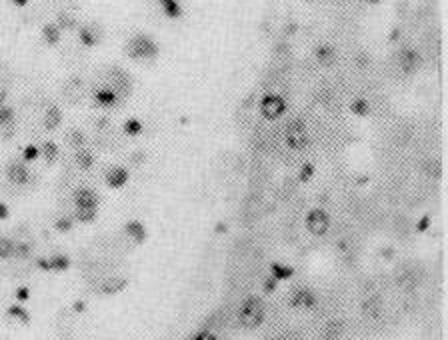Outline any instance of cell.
<instances>
[{
    "instance_id": "1",
    "label": "cell",
    "mask_w": 448,
    "mask_h": 340,
    "mask_svg": "<svg viewBox=\"0 0 448 340\" xmlns=\"http://www.w3.org/2000/svg\"><path fill=\"white\" fill-rule=\"evenodd\" d=\"M124 52L132 60H152L158 56L160 48L148 34H136L126 42Z\"/></svg>"
},
{
    "instance_id": "2",
    "label": "cell",
    "mask_w": 448,
    "mask_h": 340,
    "mask_svg": "<svg viewBox=\"0 0 448 340\" xmlns=\"http://www.w3.org/2000/svg\"><path fill=\"white\" fill-rule=\"evenodd\" d=\"M264 320V304L258 298H246L238 310V322L244 328H258Z\"/></svg>"
},
{
    "instance_id": "3",
    "label": "cell",
    "mask_w": 448,
    "mask_h": 340,
    "mask_svg": "<svg viewBox=\"0 0 448 340\" xmlns=\"http://www.w3.org/2000/svg\"><path fill=\"white\" fill-rule=\"evenodd\" d=\"M104 86H110L116 94H118V98L122 100V98H126V96L132 92V80H130V76L122 68L112 66L106 72V84Z\"/></svg>"
},
{
    "instance_id": "4",
    "label": "cell",
    "mask_w": 448,
    "mask_h": 340,
    "mask_svg": "<svg viewBox=\"0 0 448 340\" xmlns=\"http://www.w3.org/2000/svg\"><path fill=\"white\" fill-rule=\"evenodd\" d=\"M286 112V100L280 94H266L260 100V114L266 120H276Z\"/></svg>"
},
{
    "instance_id": "5",
    "label": "cell",
    "mask_w": 448,
    "mask_h": 340,
    "mask_svg": "<svg viewBox=\"0 0 448 340\" xmlns=\"http://www.w3.org/2000/svg\"><path fill=\"white\" fill-rule=\"evenodd\" d=\"M286 144L292 150H304L308 146V132L300 120H294L286 126Z\"/></svg>"
},
{
    "instance_id": "6",
    "label": "cell",
    "mask_w": 448,
    "mask_h": 340,
    "mask_svg": "<svg viewBox=\"0 0 448 340\" xmlns=\"http://www.w3.org/2000/svg\"><path fill=\"white\" fill-rule=\"evenodd\" d=\"M306 228H308V232L314 234V236L326 234L328 228H330V218H328V214L324 212L322 208H312L310 212L306 214Z\"/></svg>"
},
{
    "instance_id": "7",
    "label": "cell",
    "mask_w": 448,
    "mask_h": 340,
    "mask_svg": "<svg viewBox=\"0 0 448 340\" xmlns=\"http://www.w3.org/2000/svg\"><path fill=\"white\" fill-rule=\"evenodd\" d=\"M62 96L68 104H80L82 98H84V82H82V78L72 76L66 80L62 86Z\"/></svg>"
},
{
    "instance_id": "8",
    "label": "cell",
    "mask_w": 448,
    "mask_h": 340,
    "mask_svg": "<svg viewBox=\"0 0 448 340\" xmlns=\"http://www.w3.org/2000/svg\"><path fill=\"white\" fill-rule=\"evenodd\" d=\"M396 62H398V68L404 74H410L420 66V54L416 50H412V48H404V50L398 52Z\"/></svg>"
},
{
    "instance_id": "9",
    "label": "cell",
    "mask_w": 448,
    "mask_h": 340,
    "mask_svg": "<svg viewBox=\"0 0 448 340\" xmlns=\"http://www.w3.org/2000/svg\"><path fill=\"white\" fill-rule=\"evenodd\" d=\"M72 202L76 208H98V194L88 186H80L72 194Z\"/></svg>"
},
{
    "instance_id": "10",
    "label": "cell",
    "mask_w": 448,
    "mask_h": 340,
    "mask_svg": "<svg viewBox=\"0 0 448 340\" xmlns=\"http://www.w3.org/2000/svg\"><path fill=\"white\" fill-rule=\"evenodd\" d=\"M6 178H8L12 184L22 186V184L30 182V172H28L26 164L18 162V160H12V162L6 166Z\"/></svg>"
},
{
    "instance_id": "11",
    "label": "cell",
    "mask_w": 448,
    "mask_h": 340,
    "mask_svg": "<svg viewBox=\"0 0 448 340\" xmlns=\"http://www.w3.org/2000/svg\"><path fill=\"white\" fill-rule=\"evenodd\" d=\"M78 38H80V42L84 44V46H96L98 42L102 40V28L98 26V24H94V22L82 24L78 28Z\"/></svg>"
},
{
    "instance_id": "12",
    "label": "cell",
    "mask_w": 448,
    "mask_h": 340,
    "mask_svg": "<svg viewBox=\"0 0 448 340\" xmlns=\"http://www.w3.org/2000/svg\"><path fill=\"white\" fill-rule=\"evenodd\" d=\"M128 178H130V174L124 166H110L104 172V180L110 188H122L128 182Z\"/></svg>"
},
{
    "instance_id": "13",
    "label": "cell",
    "mask_w": 448,
    "mask_h": 340,
    "mask_svg": "<svg viewBox=\"0 0 448 340\" xmlns=\"http://www.w3.org/2000/svg\"><path fill=\"white\" fill-rule=\"evenodd\" d=\"M94 102L98 106H102V108H114L116 104L120 102V98L110 86H100V88H96V92H94Z\"/></svg>"
},
{
    "instance_id": "14",
    "label": "cell",
    "mask_w": 448,
    "mask_h": 340,
    "mask_svg": "<svg viewBox=\"0 0 448 340\" xmlns=\"http://www.w3.org/2000/svg\"><path fill=\"white\" fill-rule=\"evenodd\" d=\"M290 304L294 308H312V306L316 304V298H314V294L308 288H298L290 296Z\"/></svg>"
},
{
    "instance_id": "15",
    "label": "cell",
    "mask_w": 448,
    "mask_h": 340,
    "mask_svg": "<svg viewBox=\"0 0 448 340\" xmlns=\"http://www.w3.org/2000/svg\"><path fill=\"white\" fill-rule=\"evenodd\" d=\"M62 124V112L56 104H48V108L44 110L42 116V126L46 130H56V128Z\"/></svg>"
},
{
    "instance_id": "16",
    "label": "cell",
    "mask_w": 448,
    "mask_h": 340,
    "mask_svg": "<svg viewBox=\"0 0 448 340\" xmlns=\"http://www.w3.org/2000/svg\"><path fill=\"white\" fill-rule=\"evenodd\" d=\"M124 234L128 236V240H132L134 244H142L146 240V228L144 224L138 222V220H130L124 224Z\"/></svg>"
},
{
    "instance_id": "17",
    "label": "cell",
    "mask_w": 448,
    "mask_h": 340,
    "mask_svg": "<svg viewBox=\"0 0 448 340\" xmlns=\"http://www.w3.org/2000/svg\"><path fill=\"white\" fill-rule=\"evenodd\" d=\"M94 162H96V156H94V152H92L90 148H86V146L76 148V152H74V164H76L78 168L90 170V168L94 166Z\"/></svg>"
},
{
    "instance_id": "18",
    "label": "cell",
    "mask_w": 448,
    "mask_h": 340,
    "mask_svg": "<svg viewBox=\"0 0 448 340\" xmlns=\"http://www.w3.org/2000/svg\"><path fill=\"white\" fill-rule=\"evenodd\" d=\"M38 264L42 266V268H46V270H54V272H62V270H66L68 268V256H62V254H58V256H52V258H48V260H38Z\"/></svg>"
},
{
    "instance_id": "19",
    "label": "cell",
    "mask_w": 448,
    "mask_h": 340,
    "mask_svg": "<svg viewBox=\"0 0 448 340\" xmlns=\"http://www.w3.org/2000/svg\"><path fill=\"white\" fill-rule=\"evenodd\" d=\"M160 4V10L164 12V16H168V18H178L182 14V6L178 0H158Z\"/></svg>"
},
{
    "instance_id": "20",
    "label": "cell",
    "mask_w": 448,
    "mask_h": 340,
    "mask_svg": "<svg viewBox=\"0 0 448 340\" xmlns=\"http://www.w3.org/2000/svg\"><path fill=\"white\" fill-rule=\"evenodd\" d=\"M128 282H126V278H120V276H112V278H108L106 282H102V286H100V292H104V294H114V292H120V290L126 286Z\"/></svg>"
},
{
    "instance_id": "21",
    "label": "cell",
    "mask_w": 448,
    "mask_h": 340,
    "mask_svg": "<svg viewBox=\"0 0 448 340\" xmlns=\"http://www.w3.org/2000/svg\"><path fill=\"white\" fill-rule=\"evenodd\" d=\"M40 154L44 156L46 164L50 166V164H54L56 160H58V154H60V150H58V146H56L54 142H44V144H42V148H40Z\"/></svg>"
},
{
    "instance_id": "22",
    "label": "cell",
    "mask_w": 448,
    "mask_h": 340,
    "mask_svg": "<svg viewBox=\"0 0 448 340\" xmlns=\"http://www.w3.org/2000/svg\"><path fill=\"white\" fill-rule=\"evenodd\" d=\"M6 128H14V110L6 104L0 106V132Z\"/></svg>"
},
{
    "instance_id": "23",
    "label": "cell",
    "mask_w": 448,
    "mask_h": 340,
    "mask_svg": "<svg viewBox=\"0 0 448 340\" xmlns=\"http://www.w3.org/2000/svg\"><path fill=\"white\" fill-rule=\"evenodd\" d=\"M42 36H44V42H48V44L60 42V26L58 24H46L42 28Z\"/></svg>"
},
{
    "instance_id": "24",
    "label": "cell",
    "mask_w": 448,
    "mask_h": 340,
    "mask_svg": "<svg viewBox=\"0 0 448 340\" xmlns=\"http://www.w3.org/2000/svg\"><path fill=\"white\" fill-rule=\"evenodd\" d=\"M68 144L76 150V148H82V146H86V136L82 130H76V128H72V130L68 132Z\"/></svg>"
},
{
    "instance_id": "25",
    "label": "cell",
    "mask_w": 448,
    "mask_h": 340,
    "mask_svg": "<svg viewBox=\"0 0 448 340\" xmlns=\"http://www.w3.org/2000/svg\"><path fill=\"white\" fill-rule=\"evenodd\" d=\"M142 130H144V124L138 118H128L124 122V132L128 136H138V134H142Z\"/></svg>"
},
{
    "instance_id": "26",
    "label": "cell",
    "mask_w": 448,
    "mask_h": 340,
    "mask_svg": "<svg viewBox=\"0 0 448 340\" xmlns=\"http://www.w3.org/2000/svg\"><path fill=\"white\" fill-rule=\"evenodd\" d=\"M96 214H98V208H76V214L74 216H76V220L88 224V222L96 220Z\"/></svg>"
},
{
    "instance_id": "27",
    "label": "cell",
    "mask_w": 448,
    "mask_h": 340,
    "mask_svg": "<svg viewBox=\"0 0 448 340\" xmlns=\"http://www.w3.org/2000/svg\"><path fill=\"white\" fill-rule=\"evenodd\" d=\"M14 256V242L10 238L0 236V260H6V258Z\"/></svg>"
},
{
    "instance_id": "28",
    "label": "cell",
    "mask_w": 448,
    "mask_h": 340,
    "mask_svg": "<svg viewBox=\"0 0 448 340\" xmlns=\"http://www.w3.org/2000/svg\"><path fill=\"white\" fill-rule=\"evenodd\" d=\"M350 110H352V114H356V116H366L370 112V104H368V100H364V98H356V100H352Z\"/></svg>"
},
{
    "instance_id": "29",
    "label": "cell",
    "mask_w": 448,
    "mask_h": 340,
    "mask_svg": "<svg viewBox=\"0 0 448 340\" xmlns=\"http://www.w3.org/2000/svg\"><path fill=\"white\" fill-rule=\"evenodd\" d=\"M290 276H292V268H290V266L278 264V262L272 264V278H276V280H286V278H290Z\"/></svg>"
},
{
    "instance_id": "30",
    "label": "cell",
    "mask_w": 448,
    "mask_h": 340,
    "mask_svg": "<svg viewBox=\"0 0 448 340\" xmlns=\"http://www.w3.org/2000/svg\"><path fill=\"white\" fill-rule=\"evenodd\" d=\"M8 316L16 318L18 322H22V324H28V322H30V314H28V312L22 308V306H18V304L10 306V308H8Z\"/></svg>"
},
{
    "instance_id": "31",
    "label": "cell",
    "mask_w": 448,
    "mask_h": 340,
    "mask_svg": "<svg viewBox=\"0 0 448 340\" xmlns=\"http://www.w3.org/2000/svg\"><path fill=\"white\" fill-rule=\"evenodd\" d=\"M334 56H336L334 50H332L330 46H326V44H322V46L316 48V58H318L322 64H330V62L334 60Z\"/></svg>"
},
{
    "instance_id": "32",
    "label": "cell",
    "mask_w": 448,
    "mask_h": 340,
    "mask_svg": "<svg viewBox=\"0 0 448 340\" xmlns=\"http://www.w3.org/2000/svg\"><path fill=\"white\" fill-rule=\"evenodd\" d=\"M10 82H12V72H10V68L6 66L4 62H0V88L8 90Z\"/></svg>"
},
{
    "instance_id": "33",
    "label": "cell",
    "mask_w": 448,
    "mask_h": 340,
    "mask_svg": "<svg viewBox=\"0 0 448 340\" xmlns=\"http://www.w3.org/2000/svg\"><path fill=\"white\" fill-rule=\"evenodd\" d=\"M40 156V148L36 146V144H28V146H24L22 150V158L26 160V162H34V160Z\"/></svg>"
},
{
    "instance_id": "34",
    "label": "cell",
    "mask_w": 448,
    "mask_h": 340,
    "mask_svg": "<svg viewBox=\"0 0 448 340\" xmlns=\"http://www.w3.org/2000/svg\"><path fill=\"white\" fill-rule=\"evenodd\" d=\"M58 26L60 28H74L76 26V18H74V16L72 14H68V12H60L58 14Z\"/></svg>"
},
{
    "instance_id": "35",
    "label": "cell",
    "mask_w": 448,
    "mask_h": 340,
    "mask_svg": "<svg viewBox=\"0 0 448 340\" xmlns=\"http://www.w3.org/2000/svg\"><path fill=\"white\" fill-rule=\"evenodd\" d=\"M340 332H342V324L340 322H330V326L326 328V340H338L340 338Z\"/></svg>"
},
{
    "instance_id": "36",
    "label": "cell",
    "mask_w": 448,
    "mask_h": 340,
    "mask_svg": "<svg viewBox=\"0 0 448 340\" xmlns=\"http://www.w3.org/2000/svg\"><path fill=\"white\" fill-rule=\"evenodd\" d=\"M54 228H56L58 232H68V230H72V218H70V216H60V218L54 222Z\"/></svg>"
},
{
    "instance_id": "37",
    "label": "cell",
    "mask_w": 448,
    "mask_h": 340,
    "mask_svg": "<svg viewBox=\"0 0 448 340\" xmlns=\"http://www.w3.org/2000/svg\"><path fill=\"white\" fill-rule=\"evenodd\" d=\"M312 176H314V166H312L310 162H306V164L300 168V176H298V178H300L302 182H308Z\"/></svg>"
},
{
    "instance_id": "38",
    "label": "cell",
    "mask_w": 448,
    "mask_h": 340,
    "mask_svg": "<svg viewBox=\"0 0 448 340\" xmlns=\"http://www.w3.org/2000/svg\"><path fill=\"white\" fill-rule=\"evenodd\" d=\"M190 340H218V338L214 336L212 332H208V330H202V332H196Z\"/></svg>"
},
{
    "instance_id": "39",
    "label": "cell",
    "mask_w": 448,
    "mask_h": 340,
    "mask_svg": "<svg viewBox=\"0 0 448 340\" xmlns=\"http://www.w3.org/2000/svg\"><path fill=\"white\" fill-rule=\"evenodd\" d=\"M274 288H276V278H268L266 284H264V290H266V292H272Z\"/></svg>"
},
{
    "instance_id": "40",
    "label": "cell",
    "mask_w": 448,
    "mask_h": 340,
    "mask_svg": "<svg viewBox=\"0 0 448 340\" xmlns=\"http://www.w3.org/2000/svg\"><path fill=\"white\" fill-rule=\"evenodd\" d=\"M8 206L4 204V202H0V220H4V218H8Z\"/></svg>"
},
{
    "instance_id": "41",
    "label": "cell",
    "mask_w": 448,
    "mask_h": 340,
    "mask_svg": "<svg viewBox=\"0 0 448 340\" xmlns=\"http://www.w3.org/2000/svg\"><path fill=\"white\" fill-rule=\"evenodd\" d=\"M16 296H18L20 300H26L28 298V288H20L18 292H16Z\"/></svg>"
},
{
    "instance_id": "42",
    "label": "cell",
    "mask_w": 448,
    "mask_h": 340,
    "mask_svg": "<svg viewBox=\"0 0 448 340\" xmlns=\"http://www.w3.org/2000/svg\"><path fill=\"white\" fill-rule=\"evenodd\" d=\"M6 94H8V90H6V88H0V106L4 104V100H6Z\"/></svg>"
},
{
    "instance_id": "43",
    "label": "cell",
    "mask_w": 448,
    "mask_h": 340,
    "mask_svg": "<svg viewBox=\"0 0 448 340\" xmlns=\"http://www.w3.org/2000/svg\"><path fill=\"white\" fill-rule=\"evenodd\" d=\"M10 2H12L14 6H26V4L30 2V0H10Z\"/></svg>"
},
{
    "instance_id": "44",
    "label": "cell",
    "mask_w": 448,
    "mask_h": 340,
    "mask_svg": "<svg viewBox=\"0 0 448 340\" xmlns=\"http://www.w3.org/2000/svg\"><path fill=\"white\" fill-rule=\"evenodd\" d=\"M368 2H372V4H376V2H380V0H368Z\"/></svg>"
}]
</instances>
